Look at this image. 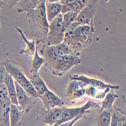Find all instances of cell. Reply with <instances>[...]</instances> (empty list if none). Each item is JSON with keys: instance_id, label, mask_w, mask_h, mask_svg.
Masks as SVG:
<instances>
[{"instance_id": "cell-1", "label": "cell", "mask_w": 126, "mask_h": 126, "mask_svg": "<svg viewBox=\"0 0 126 126\" xmlns=\"http://www.w3.org/2000/svg\"><path fill=\"white\" fill-rule=\"evenodd\" d=\"M94 33L93 21L85 25H78L74 22L66 29L63 42L75 53L79 54L80 51L91 45Z\"/></svg>"}, {"instance_id": "cell-2", "label": "cell", "mask_w": 126, "mask_h": 126, "mask_svg": "<svg viewBox=\"0 0 126 126\" xmlns=\"http://www.w3.org/2000/svg\"><path fill=\"white\" fill-rule=\"evenodd\" d=\"M27 18L32 40L36 43L47 46L48 21L45 14V2L39 1L37 7L27 11Z\"/></svg>"}, {"instance_id": "cell-3", "label": "cell", "mask_w": 126, "mask_h": 126, "mask_svg": "<svg viewBox=\"0 0 126 126\" xmlns=\"http://www.w3.org/2000/svg\"><path fill=\"white\" fill-rule=\"evenodd\" d=\"M2 62L6 72L10 75H11L14 81L24 88L29 94L34 97L39 98L37 91L30 81L29 78L26 77L24 71L18 65V63L12 59H5Z\"/></svg>"}, {"instance_id": "cell-4", "label": "cell", "mask_w": 126, "mask_h": 126, "mask_svg": "<svg viewBox=\"0 0 126 126\" xmlns=\"http://www.w3.org/2000/svg\"><path fill=\"white\" fill-rule=\"evenodd\" d=\"M82 62L79 54H69L63 55L57 59L49 69L54 76L63 77L73 67L79 65Z\"/></svg>"}, {"instance_id": "cell-5", "label": "cell", "mask_w": 126, "mask_h": 126, "mask_svg": "<svg viewBox=\"0 0 126 126\" xmlns=\"http://www.w3.org/2000/svg\"><path fill=\"white\" fill-rule=\"evenodd\" d=\"M100 104L98 103L97 102H95L94 100H89L88 101L85 105L80 107H74V108H67L64 107L61 114V116L59 119V121L56 124H61L64 122H70L75 118L82 116H86L88 114L90 113L91 110L94 109H100Z\"/></svg>"}, {"instance_id": "cell-6", "label": "cell", "mask_w": 126, "mask_h": 126, "mask_svg": "<svg viewBox=\"0 0 126 126\" xmlns=\"http://www.w3.org/2000/svg\"><path fill=\"white\" fill-rule=\"evenodd\" d=\"M65 31L63 16L62 14H60L48 23L47 46H55L63 42Z\"/></svg>"}, {"instance_id": "cell-7", "label": "cell", "mask_w": 126, "mask_h": 126, "mask_svg": "<svg viewBox=\"0 0 126 126\" xmlns=\"http://www.w3.org/2000/svg\"><path fill=\"white\" fill-rule=\"evenodd\" d=\"M87 86L84 82L70 80L65 89V97L73 104L79 102L85 98V88Z\"/></svg>"}, {"instance_id": "cell-8", "label": "cell", "mask_w": 126, "mask_h": 126, "mask_svg": "<svg viewBox=\"0 0 126 126\" xmlns=\"http://www.w3.org/2000/svg\"><path fill=\"white\" fill-rule=\"evenodd\" d=\"M16 94H17V100L18 103L19 109L23 112L29 114L31 110L33 109L34 106L38 102L39 98L34 97L29 94L27 91L20 86L15 81Z\"/></svg>"}, {"instance_id": "cell-9", "label": "cell", "mask_w": 126, "mask_h": 126, "mask_svg": "<svg viewBox=\"0 0 126 126\" xmlns=\"http://www.w3.org/2000/svg\"><path fill=\"white\" fill-rule=\"evenodd\" d=\"M100 0H90V1L79 11L76 23L78 25H85L90 24L97 10Z\"/></svg>"}, {"instance_id": "cell-10", "label": "cell", "mask_w": 126, "mask_h": 126, "mask_svg": "<svg viewBox=\"0 0 126 126\" xmlns=\"http://www.w3.org/2000/svg\"><path fill=\"white\" fill-rule=\"evenodd\" d=\"M64 107L65 106L55 107L50 109L42 108L40 114L36 119V122H42L49 125H53L59 121Z\"/></svg>"}, {"instance_id": "cell-11", "label": "cell", "mask_w": 126, "mask_h": 126, "mask_svg": "<svg viewBox=\"0 0 126 126\" xmlns=\"http://www.w3.org/2000/svg\"><path fill=\"white\" fill-rule=\"evenodd\" d=\"M70 80H75V81H79L84 82L88 86H91L97 88L98 90H104L107 88H110L113 90H119V85H112L110 84H107L99 79L88 77L84 75H72L70 77Z\"/></svg>"}, {"instance_id": "cell-12", "label": "cell", "mask_w": 126, "mask_h": 126, "mask_svg": "<svg viewBox=\"0 0 126 126\" xmlns=\"http://www.w3.org/2000/svg\"><path fill=\"white\" fill-rule=\"evenodd\" d=\"M39 99L42 101L44 108L46 109H50L55 107L65 106L63 100L48 89L45 93L39 95Z\"/></svg>"}, {"instance_id": "cell-13", "label": "cell", "mask_w": 126, "mask_h": 126, "mask_svg": "<svg viewBox=\"0 0 126 126\" xmlns=\"http://www.w3.org/2000/svg\"><path fill=\"white\" fill-rule=\"evenodd\" d=\"M110 126H126L125 112L117 108L116 106H112V114Z\"/></svg>"}, {"instance_id": "cell-14", "label": "cell", "mask_w": 126, "mask_h": 126, "mask_svg": "<svg viewBox=\"0 0 126 126\" xmlns=\"http://www.w3.org/2000/svg\"><path fill=\"white\" fill-rule=\"evenodd\" d=\"M3 84L5 85L6 89L8 90V96L10 98V100L11 103L15 104L18 106L17 100V94H16V88H15V81L13 77H11L7 72L5 75L4 80H3ZM19 108V107H18Z\"/></svg>"}, {"instance_id": "cell-15", "label": "cell", "mask_w": 126, "mask_h": 126, "mask_svg": "<svg viewBox=\"0 0 126 126\" xmlns=\"http://www.w3.org/2000/svg\"><path fill=\"white\" fill-rule=\"evenodd\" d=\"M15 28L17 30L18 33L20 34L21 40L24 41L26 44L25 49L23 50H20V54L24 55L25 56H32V57L34 53H35V51H36V40H32V41H29L27 39L24 31H23L21 29H20L17 27H15Z\"/></svg>"}, {"instance_id": "cell-16", "label": "cell", "mask_w": 126, "mask_h": 126, "mask_svg": "<svg viewBox=\"0 0 126 126\" xmlns=\"http://www.w3.org/2000/svg\"><path fill=\"white\" fill-rule=\"evenodd\" d=\"M45 14L48 23L54 18L61 14L62 5L60 2H45Z\"/></svg>"}, {"instance_id": "cell-17", "label": "cell", "mask_w": 126, "mask_h": 126, "mask_svg": "<svg viewBox=\"0 0 126 126\" xmlns=\"http://www.w3.org/2000/svg\"><path fill=\"white\" fill-rule=\"evenodd\" d=\"M23 122V112L17 106L11 103L10 106L9 122L10 126H20Z\"/></svg>"}, {"instance_id": "cell-18", "label": "cell", "mask_w": 126, "mask_h": 126, "mask_svg": "<svg viewBox=\"0 0 126 126\" xmlns=\"http://www.w3.org/2000/svg\"><path fill=\"white\" fill-rule=\"evenodd\" d=\"M29 80L32 84V86L34 87V88L37 91L39 96L45 93L48 90L46 84H45L43 79L39 75V73L30 74L29 76Z\"/></svg>"}, {"instance_id": "cell-19", "label": "cell", "mask_w": 126, "mask_h": 126, "mask_svg": "<svg viewBox=\"0 0 126 126\" xmlns=\"http://www.w3.org/2000/svg\"><path fill=\"white\" fill-rule=\"evenodd\" d=\"M11 100L0 102V126H10L9 113Z\"/></svg>"}, {"instance_id": "cell-20", "label": "cell", "mask_w": 126, "mask_h": 126, "mask_svg": "<svg viewBox=\"0 0 126 126\" xmlns=\"http://www.w3.org/2000/svg\"><path fill=\"white\" fill-rule=\"evenodd\" d=\"M39 2V0H20L15 6L18 13L27 12L28 11L36 8Z\"/></svg>"}, {"instance_id": "cell-21", "label": "cell", "mask_w": 126, "mask_h": 126, "mask_svg": "<svg viewBox=\"0 0 126 126\" xmlns=\"http://www.w3.org/2000/svg\"><path fill=\"white\" fill-rule=\"evenodd\" d=\"M45 63V60L42 55L39 54V49L36 43V51L30 62V74L39 73V71L42 65Z\"/></svg>"}, {"instance_id": "cell-22", "label": "cell", "mask_w": 126, "mask_h": 126, "mask_svg": "<svg viewBox=\"0 0 126 126\" xmlns=\"http://www.w3.org/2000/svg\"><path fill=\"white\" fill-rule=\"evenodd\" d=\"M112 108L100 110L97 116V126H110L111 120Z\"/></svg>"}, {"instance_id": "cell-23", "label": "cell", "mask_w": 126, "mask_h": 126, "mask_svg": "<svg viewBox=\"0 0 126 126\" xmlns=\"http://www.w3.org/2000/svg\"><path fill=\"white\" fill-rule=\"evenodd\" d=\"M114 90H115L110 89L109 90V92L106 94L104 100L101 101L100 110L112 108V106H113V103H114V101H115V100L116 98L119 97V96L115 93V91Z\"/></svg>"}, {"instance_id": "cell-24", "label": "cell", "mask_w": 126, "mask_h": 126, "mask_svg": "<svg viewBox=\"0 0 126 126\" xmlns=\"http://www.w3.org/2000/svg\"><path fill=\"white\" fill-rule=\"evenodd\" d=\"M78 14L79 13L75 12V11H68V12L62 15L63 23V26H64L65 29H66L69 26H70L72 24H73V23L76 21Z\"/></svg>"}, {"instance_id": "cell-25", "label": "cell", "mask_w": 126, "mask_h": 126, "mask_svg": "<svg viewBox=\"0 0 126 126\" xmlns=\"http://www.w3.org/2000/svg\"><path fill=\"white\" fill-rule=\"evenodd\" d=\"M83 116H79L76 118H75L74 119L70 121V122H64V123H61V124H54L53 125H49L46 123H44L42 122H36L37 124V126H73L76 122H78L79 120H80Z\"/></svg>"}, {"instance_id": "cell-26", "label": "cell", "mask_w": 126, "mask_h": 126, "mask_svg": "<svg viewBox=\"0 0 126 126\" xmlns=\"http://www.w3.org/2000/svg\"><path fill=\"white\" fill-rule=\"evenodd\" d=\"M98 90H99L96 87L87 85L85 88V96L86 97H88V99L93 100L94 97L96 96L97 93L98 92Z\"/></svg>"}, {"instance_id": "cell-27", "label": "cell", "mask_w": 126, "mask_h": 126, "mask_svg": "<svg viewBox=\"0 0 126 126\" xmlns=\"http://www.w3.org/2000/svg\"><path fill=\"white\" fill-rule=\"evenodd\" d=\"M110 90V88H107V89H104V90H99L93 100L95 101V102H101L103 100H104V98L105 97L106 94L109 92Z\"/></svg>"}, {"instance_id": "cell-28", "label": "cell", "mask_w": 126, "mask_h": 126, "mask_svg": "<svg viewBox=\"0 0 126 126\" xmlns=\"http://www.w3.org/2000/svg\"><path fill=\"white\" fill-rule=\"evenodd\" d=\"M6 73V70L5 65L3 64V62H0V84H3V80L5 75Z\"/></svg>"}, {"instance_id": "cell-29", "label": "cell", "mask_w": 126, "mask_h": 126, "mask_svg": "<svg viewBox=\"0 0 126 126\" xmlns=\"http://www.w3.org/2000/svg\"><path fill=\"white\" fill-rule=\"evenodd\" d=\"M20 0H8V8H11L15 7Z\"/></svg>"}, {"instance_id": "cell-30", "label": "cell", "mask_w": 126, "mask_h": 126, "mask_svg": "<svg viewBox=\"0 0 126 126\" xmlns=\"http://www.w3.org/2000/svg\"><path fill=\"white\" fill-rule=\"evenodd\" d=\"M61 0H46L45 2H60Z\"/></svg>"}, {"instance_id": "cell-31", "label": "cell", "mask_w": 126, "mask_h": 126, "mask_svg": "<svg viewBox=\"0 0 126 126\" xmlns=\"http://www.w3.org/2000/svg\"><path fill=\"white\" fill-rule=\"evenodd\" d=\"M4 5H5L4 2L2 1V0H0V9H2L4 7Z\"/></svg>"}, {"instance_id": "cell-32", "label": "cell", "mask_w": 126, "mask_h": 126, "mask_svg": "<svg viewBox=\"0 0 126 126\" xmlns=\"http://www.w3.org/2000/svg\"><path fill=\"white\" fill-rule=\"evenodd\" d=\"M40 2H45V1H46V0H39Z\"/></svg>"}, {"instance_id": "cell-33", "label": "cell", "mask_w": 126, "mask_h": 126, "mask_svg": "<svg viewBox=\"0 0 126 126\" xmlns=\"http://www.w3.org/2000/svg\"><path fill=\"white\" fill-rule=\"evenodd\" d=\"M0 28H1V22H0Z\"/></svg>"}, {"instance_id": "cell-34", "label": "cell", "mask_w": 126, "mask_h": 126, "mask_svg": "<svg viewBox=\"0 0 126 126\" xmlns=\"http://www.w3.org/2000/svg\"><path fill=\"white\" fill-rule=\"evenodd\" d=\"M91 126H93V125H91Z\"/></svg>"}]
</instances>
